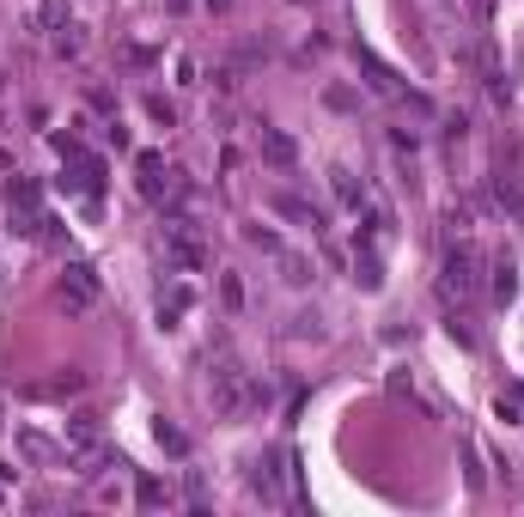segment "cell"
I'll list each match as a JSON object with an SVG mask.
<instances>
[{
	"label": "cell",
	"mask_w": 524,
	"mask_h": 517,
	"mask_svg": "<svg viewBox=\"0 0 524 517\" xmlns=\"http://www.w3.org/2000/svg\"><path fill=\"white\" fill-rule=\"evenodd\" d=\"M208 402H213L220 420H245L250 408L269 402V383H256L232 353H220V359H213V378H208Z\"/></svg>",
	"instance_id": "cell-1"
},
{
	"label": "cell",
	"mask_w": 524,
	"mask_h": 517,
	"mask_svg": "<svg viewBox=\"0 0 524 517\" xmlns=\"http://www.w3.org/2000/svg\"><path fill=\"white\" fill-rule=\"evenodd\" d=\"M482 268H488L482 250L457 238L452 250H445V262H439V299H445V305H470V299L482 292Z\"/></svg>",
	"instance_id": "cell-2"
},
{
	"label": "cell",
	"mask_w": 524,
	"mask_h": 517,
	"mask_svg": "<svg viewBox=\"0 0 524 517\" xmlns=\"http://www.w3.org/2000/svg\"><path fill=\"white\" fill-rule=\"evenodd\" d=\"M159 243H165V256L183 262V268H202V262H208V243H202V232H195L189 219H165V226H159Z\"/></svg>",
	"instance_id": "cell-3"
},
{
	"label": "cell",
	"mask_w": 524,
	"mask_h": 517,
	"mask_svg": "<svg viewBox=\"0 0 524 517\" xmlns=\"http://www.w3.org/2000/svg\"><path fill=\"white\" fill-rule=\"evenodd\" d=\"M62 445H68V463H86V456H98V450H104V420H98V414H68V426H62Z\"/></svg>",
	"instance_id": "cell-4"
},
{
	"label": "cell",
	"mask_w": 524,
	"mask_h": 517,
	"mask_svg": "<svg viewBox=\"0 0 524 517\" xmlns=\"http://www.w3.org/2000/svg\"><path fill=\"white\" fill-rule=\"evenodd\" d=\"M98 299H104L98 275H92L86 262H68V268H62V305H68V310H92Z\"/></svg>",
	"instance_id": "cell-5"
},
{
	"label": "cell",
	"mask_w": 524,
	"mask_h": 517,
	"mask_svg": "<svg viewBox=\"0 0 524 517\" xmlns=\"http://www.w3.org/2000/svg\"><path fill=\"white\" fill-rule=\"evenodd\" d=\"M135 171H140V195H146V201H171L177 195V171H165L159 152H140Z\"/></svg>",
	"instance_id": "cell-6"
},
{
	"label": "cell",
	"mask_w": 524,
	"mask_h": 517,
	"mask_svg": "<svg viewBox=\"0 0 524 517\" xmlns=\"http://www.w3.org/2000/svg\"><path fill=\"white\" fill-rule=\"evenodd\" d=\"M256 152H262L275 171H293V165H299V140L287 135V128H269V122L256 128Z\"/></svg>",
	"instance_id": "cell-7"
},
{
	"label": "cell",
	"mask_w": 524,
	"mask_h": 517,
	"mask_svg": "<svg viewBox=\"0 0 524 517\" xmlns=\"http://www.w3.org/2000/svg\"><path fill=\"white\" fill-rule=\"evenodd\" d=\"M79 390H86V372H79V365H62L55 378H37L25 396H31V402H68V396H79Z\"/></svg>",
	"instance_id": "cell-8"
},
{
	"label": "cell",
	"mask_w": 524,
	"mask_h": 517,
	"mask_svg": "<svg viewBox=\"0 0 524 517\" xmlns=\"http://www.w3.org/2000/svg\"><path fill=\"white\" fill-rule=\"evenodd\" d=\"M488 299L494 305H512V299H519V262H512L506 250L488 262Z\"/></svg>",
	"instance_id": "cell-9"
},
{
	"label": "cell",
	"mask_w": 524,
	"mask_h": 517,
	"mask_svg": "<svg viewBox=\"0 0 524 517\" xmlns=\"http://www.w3.org/2000/svg\"><path fill=\"white\" fill-rule=\"evenodd\" d=\"M269 201H275V213H280V219H293V226H305V232H323V213H317V207L305 201V195H293V189H275Z\"/></svg>",
	"instance_id": "cell-10"
},
{
	"label": "cell",
	"mask_w": 524,
	"mask_h": 517,
	"mask_svg": "<svg viewBox=\"0 0 524 517\" xmlns=\"http://www.w3.org/2000/svg\"><path fill=\"white\" fill-rule=\"evenodd\" d=\"M353 286H360V292H385V262H378L372 243L353 250Z\"/></svg>",
	"instance_id": "cell-11"
},
{
	"label": "cell",
	"mask_w": 524,
	"mask_h": 517,
	"mask_svg": "<svg viewBox=\"0 0 524 517\" xmlns=\"http://www.w3.org/2000/svg\"><path fill=\"white\" fill-rule=\"evenodd\" d=\"M250 493H256L262 505H280V499H287V493H280V469H275V456L250 463Z\"/></svg>",
	"instance_id": "cell-12"
},
{
	"label": "cell",
	"mask_w": 524,
	"mask_h": 517,
	"mask_svg": "<svg viewBox=\"0 0 524 517\" xmlns=\"http://www.w3.org/2000/svg\"><path fill=\"white\" fill-rule=\"evenodd\" d=\"M19 450L31 456V463H68V445H55V439H43V432H19Z\"/></svg>",
	"instance_id": "cell-13"
},
{
	"label": "cell",
	"mask_w": 524,
	"mask_h": 517,
	"mask_svg": "<svg viewBox=\"0 0 524 517\" xmlns=\"http://www.w3.org/2000/svg\"><path fill=\"white\" fill-rule=\"evenodd\" d=\"M329 189H336V201H342V207H353V213L366 207V183H360V176H353L348 165H336V171H329Z\"/></svg>",
	"instance_id": "cell-14"
},
{
	"label": "cell",
	"mask_w": 524,
	"mask_h": 517,
	"mask_svg": "<svg viewBox=\"0 0 524 517\" xmlns=\"http://www.w3.org/2000/svg\"><path fill=\"white\" fill-rule=\"evenodd\" d=\"M275 262H280V280H287V286H312L317 280V262L312 256H299V250H280Z\"/></svg>",
	"instance_id": "cell-15"
},
{
	"label": "cell",
	"mask_w": 524,
	"mask_h": 517,
	"mask_svg": "<svg viewBox=\"0 0 524 517\" xmlns=\"http://www.w3.org/2000/svg\"><path fill=\"white\" fill-rule=\"evenodd\" d=\"M494 207H506V213H524V189H519V176H512V171L494 176Z\"/></svg>",
	"instance_id": "cell-16"
},
{
	"label": "cell",
	"mask_w": 524,
	"mask_h": 517,
	"mask_svg": "<svg viewBox=\"0 0 524 517\" xmlns=\"http://www.w3.org/2000/svg\"><path fill=\"white\" fill-rule=\"evenodd\" d=\"M153 439H159V450H171V456H189V432H183V426H171L165 414H159V426H153Z\"/></svg>",
	"instance_id": "cell-17"
},
{
	"label": "cell",
	"mask_w": 524,
	"mask_h": 517,
	"mask_svg": "<svg viewBox=\"0 0 524 517\" xmlns=\"http://www.w3.org/2000/svg\"><path fill=\"white\" fill-rule=\"evenodd\" d=\"M140 103H146V116H153L159 128H177V103L165 98V92H146V98H140Z\"/></svg>",
	"instance_id": "cell-18"
},
{
	"label": "cell",
	"mask_w": 524,
	"mask_h": 517,
	"mask_svg": "<svg viewBox=\"0 0 524 517\" xmlns=\"http://www.w3.org/2000/svg\"><path fill=\"white\" fill-rule=\"evenodd\" d=\"M37 195H43V189H37L31 176H12V183H6V207H37Z\"/></svg>",
	"instance_id": "cell-19"
},
{
	"label": "cell",
	"mask_w": 524,
	"mask_h": 517,
	"mask_svg": "<svg viewBox=\"0 0 524 517\" xmlns=\"http://www.w3.org/2000/svg\"><path fill=\"white\" fill-rule=\"evenodd\" d=\"M79 49H86V31H79V25H73V19H68V25L55 31V55H68V62H73Z\"/></svg>",
	"instance_id": "cell-20"
},
{
	"label": "cell",
	"mask_w": 524,
	"mask_h": 517,
	"mask_svg": "<svg viewBox=\"0 0 524 517\" xmlns=\"http://www.w3.org/2000/svg\"><path fill=\"white\" fill-rule=\"evenodd\" d=\"M37 25H43V31H62V25H68V0H43V6H37Z\"/></svg>",
	"instance_id": "cell-21"
},
{
	"label": "cell",
	"mask_w": 524,
	"mask_h": 517,
	"mask_svg": "<svg viewBox=\"0 0 524 517\" xmlns=\"http://www.w3.org/2000/svg\"><path fill=\"white\" fill-rule=\"evenodd\" d=\"M140 505H153V512H159V505H171V487L153 481V475H140Z\"/></svg>",
	"instance_id": "cell-22"
},
{
	"label": "cell",
	"mask_w": 524,
	"mask_h": 517,
	"mask_svg": "<svg viewBox=\"0 0 524 517\" xmlns=\"http://www.w3.org/2000/svg\"><path fill=\"white\" fill-rule=\"evenodd\" d=\"M287 335H293V341H317V335H323V323H317V310H299Z\"/></svg>",
	"instance_id": "cell-23"
},
{
	"label": "cell",
	"mask_w": 524,
	"mask_h": 517,
	"mask_svg": "<svg viewBox=\"0 0 524 517\" xmlns=\"http://www.w3.org/2000/svg\"><path fill=\"white\" fill-rule=\"evenodd\" d=\"M220 299H226V310H245V280H238V275H220Z\"/></svg>",
	"instance_id": "cell-24"
},
{
	"label": "cell",
	"mask_w": 524,
	"mask_h": 517,
	"mask_svg": "<svg viewBox=\"0 0 524 517\" xmlns=\"http://www.w3.org/2000/svg\"><path fill=\"white\" fill-rule=\"evenodd\" d=\"M323 103H329V110H360V92H348V86H323Z\"/></svg>",
	"instance_id": "cell-25"
},
{
	"label": "cell",
	"mask_w": 524,
	"mask_h": 517,
	"mask_svg": "<svg viewBox=\"0 0 524 517\" xmlns=\"http://www.w3.org/2000/svg\"><path fill=\"white\" fill-rule=\"evenodd\" d=\"M245 238L256 243V250H269V256H280V250H287V243H280L275 232H269V226H245Z\"/></svg>",
	"instance_id": "cell-26"
},
{
	"label": "cell",
	"mask_w": 524,
	"mask_h": 517,
	"mask_svg": "<svg viewBox=\"0 0 524 517\" xmlns=\"http://www.w3.org/2000/svg\"><path fill=\"white\" fill-rule=\"evenodd\" d=\"M390 146H396V152H409V159H415V146H420V135H415V128H390Z\"/></svg>",
	"instance_id": "cell-27"
},
{
	"label": "cell",
	"mask_w": 524,
	"mask_h": 517,
	"mask_svg": "<svg viewBox=\"0 0 524 517\" xmlns=\"http://www.w3.org/2000/svg\"><path fill=\"white\" fill-rule=\"evenodd\" d=\"M129 62H135V68H159V49H146V43H135V49H129Z\"/></svg>",
	"instance_id": "cell-28"
},
{
	"label": "cell",
	"mask_w": 524,
	"mask_h": 517,
	"mask_svg": "<svg viewBox=\"0 0 524 517\" xmlns=\"http://www.w3.org/2000/svg\"><path fill=\"white\" fill-rule=\"evenodd\" d=\"M104 140H110V146H116V152H122V146H129V128H122V122L110 116V122H104Z\"/></svg>",
	"instance_id": "cell-29"
},
{
	"label": "cell",
	"mask_w": 524,
	"mask_h": 517,
	"mask_svg": "<svg viewBox=\"0 0 524 517\" xmlns=\"http://www.w3.org/2000/svg\"><path fill=\"white\" fill-rule=\"evenodd\" d=\"M476 12H494V0H476Z\"/></svg>",
	"instance_id": "cell-30"
},
{
	"label": "cell",
	"mask_w": 524,
	"mask_h": 517,
	"mask_svg": "<svg viewBox=\"0 0 524 517\" xmlns=\"http://www.w3.org/2000/svg\"><path fill=\"white\" fill-rule=\"evenodd\" d=\"M0 86H6V73H0Z\"/></svg>",
	"instance_id": "cell-31"
}]
</instances>
